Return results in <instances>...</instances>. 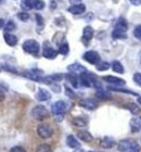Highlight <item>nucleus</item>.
Instances as JSON below:
<instances>
[{
	"label": "nucleus",
	"instance_id": "nucleus-1",
	"mask_svg": "<svg viewBox=\"0 0 141 152\" xmlns=\"http://www.w3.org/2000/svg\"><path fill=\"white\" fill-rule=\"evenodd\" d=\"M127 28H128L127 22L124 19H119L117 24H116V27L112 33V37L114 39H124L127 37V35H126Z\"/></svg>",
	"mask_w": 141,
	"mask_h": 152
},
{
	"label": "nucleus",
	"instance_id": "nucleus-2",
	"mask_svg": "<svg viewBox=\"0 0 141 152\" xmlns=\"http://www.w3.org/2000/svg\"><path fill=\"white\" fill-rule=\"evenodd\" d=\"M117 148H118V150L121 152H139L140 151V148H139V146L137 145V142H135V141L132 139L122 140V141L118 143Z\"/></svg>",
	"mask_w": 141,
	"mask_h": 152
},
{
	"label": "nucleus",
	"instance_id": "nucleus-3",
	"mask_svg": "<svg viewBox=\"0 0 141 152\" xmlns=\"http://www.w3.org/2000/svg\"><path fill=\"white\" fill-rule=\"evenodd\" d=\"M22 48L26 53L33 54V56H37L39 53V50H40V46L38 44V41H36L35 39H27V40H25L23 42Z\"/></svg>",
	"mask_w": 141,
	"mask_h": 152
},
{
	"label": "nucleus",
	"instance_id": "nucleus-4",
	"mask_svg": "<svg viewBox=\"0 0 141 152\" xmlns=\"http://www.w3.org/2000/svg\"><path fill=\"white\" fill-rule=\"evenodd\" d=\"M66 110V103L62 100L60 101H56L52 108H51V111H52V114L56 117V120L61 122L63 120V116H64V113H65Z\"/></svg>",
	"mask_w": 141,
	"mask_h": 152
},
{
	"label": "nucleus",
	"instance_id": "nucleus-5",
	"mask_svg": "<svg viewBox=\"0 0 141 152\" xmlns=\"http://www.w3.org/2000/svg\"><path fill=\"white\" fill-rule=\"evenodd\" d=\"M31 116L36 121H44L49 116V112L44 105H36L33 110H31Z\"/></svg>",
	"mask_w": 141,
	"mask_h": 152
},
{
	"label": "nucleus",
	"instance_id": "nucleus-6",
	"mask_svg": "<svg viewBox=\"0 0 141 152\" xmlns=\"http://www.w3.org/2000/svg\"><path fill=\"white\" fill-rule=\"evenodd\" d=\"M37 134L38 136L42 138V139H48L51 138L53 135V129L49 124H40L37 126Z\"/></svg>",
	"mask_w": 141,
	"mask_h": 152
},
{
	"label": "nucleus",
	"instance_id": "nucleus-7",
	"mask_svg": "<svg viewBox=\"0 0 141 152\" xmlns=\"http://www.w3.org/2000/svg\"><path fill=\"white\" fill-rule=\"evenodd\" d=\"M45 2L42 0H24L22 3V8L25 10L36 9V10H42L45 8Z\"/></svg>",
	"mask_w": 141,
	"mask_h": 152
},
{
	"label": "nucleus",
	"instance_id": "nucleus-8",
	"mask_svg": "<svg viewBox=\"0 0 141 152\" xmlns=\"http://www.w3.org/2000/svg\"><path fill=\"white\" fill-rule=\"evenodd\" d=\"M83 58H84L85 61H87L88 63L94 64V65H97L101 61L100 54L98 53L97 51H94V50H89L87 52H85Z\"/></svg>",
	"mask_w": 141,
	"mask_h": 152
},
{
	"label": "nucleus",
	"instance_id": "nucleus-9",
	"mask_svg": "<svg viewBox=\"0 0 141 152\" xmlns=\"http://www.w3.org/2000/svg\"><path fill=\"white\" fill-rule=\"evenodd\" d=\"M79 105L83 107L84 109H87V110H96L98 108V102L94 100V99H91V98H86V99H83L80 100L79 102Z\"/></svg>",
	"mask_w": 141,
	"mask_h": 152
},
{
	"label": "nucleus",
	"instance_id": "nucleus-10",
	"mask_svg": "<svg viewBox=\"0 0 141 152\" xmlns=\"http://www.w3.org/2000/svg\"><path fill=\"white\" fill-rule=\"evenodd\" d=\"M59 53V51H56V49H53L52 47L50 46H48L47 42H45V46H44V50H42V56H44L46 59H54V58L58 56Z\"/></svg>",
	"mask_w": 141,
	"mask_h": 152
},
{
	"label": "nucleus",
	"instance_id": "nucleus-11",
	"mask_svg": "<svg viewBox=\"0 0 141 152\" xmlns=\"http://www.w3.org/2000/svg\"><path fill=\"white\" fill-rule=\"evenodd\" d=\"M94 37V28L91 26H86L84 29H83V42L85 45H88L89 41L92 39Z\"/></svg>",
	"mask_w": 141,
	"mask_h": 152
},
{
	"label": "nucleus",
	"instance_id": "nucleus-12",
	"mask_svg": "<svg viewBox=\"0 0 141 152\" xmlns=\"http://www.w3.org/2000/svg\"><path fill=\"white\" fill-rule=\"evenodd\" d=\"M129 126L132 128V133H139L141 130V116L136 115L130 120V123H129Z\"/></svg>",
	"mask_w": 141,
	"mask_h": 152
},
{
	"label": "nucleus",
	"instance_id": "nucleus-13",
	"mask_svg": "<svg viewBox=\"0 0 141 152\" xmlns=\"http://www.w3.org/2000/svg\"><path fill=\"white\" fill-rule=\"evenodd\" d=\"M103 80H105L107 83H109L110 85H115V86H124L126 84V82L124 79L118 78L116 76H112V75H107L104 76Z\"/></svg>",
	"mask_w": 141,
	"mask_h": 152
},
{
	"label": "nucleus",
	"instance_id": "nucleus-14",
	"mask_svg": "<svg viewBox=\"0 0 141 152\" xmlns=\"http://www.w3.org/2000/svg\"><path fill=\"white\" fill-rule=\"evenodd\" d=\"M86 11V6L83 4V3H78V4H73L72 7L69 8V12L74 14V15H78V14H82Z\"/></svg>",
	"mask_w": 141,
	"mask_h": 152
},
{
	"label": "nucleus",
	"instance_id": "nucleus-15",
	"mask_svg": "<svg viewBox=\"0 0 141 152\" xmlns=\"http://www.w3.org/2000/svg\"><path fill=\"white\" fill-rule=\"evenodd\" d=\"M50 98H51V95L47 89H44V88L38 89L37 94H36V99H37L38 101H46V100H49Z\"/></svg>",
	"mask_w": 141,
	"mask_h": 152
},
{
	"label": "nucleus",
	"instance_id": "nucleus-16",
	"mask_svg": "<svg viewBox=\"0 0 141 152\" xmlns=\"http://www.w3.org/2000/svg\"><path fill=\"white\" fill-rule=\"evenodd\" d=\"M115 140L111 138V137H103L102 139L100 140V146L104 149H111L115 146Z\"/></svg>",
	"mask_w": 141,
	"mask_h": 152
},
{
	"label": "nucleus",
	"instance_id": "nucleus-17",
	"mask_svg": "<svg viewBox=\"0 0 141 152\" xmlns=\"http://www.w3.org/2000/svg\"><path fill=\"white\" fill-rule=\"evenodd\" d=\"M3 38H4V41H6L7 45H9L11 47H14L16 44H18V37L13 34H10V33H4L3 35Z\"/></svg>",
	"mask_w": 141,
	"mask_h": 152
},
{
	"label": "nucleus",
	"instance_id": "nucleus-18",
	"mask_svg": "<svg viewBox=\"0 0 141 152\" xmlns=\"http://www.w3.org/2000/svg\"><path fill=\"white\" fill-rule=\"evenodd\" d=\"M66 145H67L69 148H72V149H78L79 147H80L78 140L76 139L74 136H72V135H69V136H67V138H66Z\"/></svg>",
	"mask_w": 141,
	"mask_h": 152
},
{
	"label": "nucleus",
	"instance_id": "nucleus-19",
	"mask_svg": "<svg viewBox=\"0 0 141 152\" xmlns=\"http://www.w3.org/2000/svg\"><path fill=\"white\" fill-rule=\"evenodd\" d=\"M69 71H71V72L74 74H82L86 72V69H85V66H83L82 64L74 63L69 66Z\"/></svg>",
	"mask_w": 141,
	"mask_h": 152
},
{
	"label": "nucleus",
	"instance_id": "nucleus-20",
	"mask_svg": "<svg viewBox=\"0 0 141 152\" xmlns=\"http://www.w3.org/2000/svg\"><path fill=\"white\" fill-rule=\"evenodd\" d=\"M77 137L80 140L85 141V142H90L91 140H92L91 134L89 132H87V130H79L78 133H77Z\"/></svg>",
	"mask_w": 141,
	"mask_h": 152
},
{
	"label": "nucleus",
	"instance_id": "nucleus-21",
	"mask_svg": "<svg viewBox=\"0 0 141 152\" xmlns=\"http://www.w3.org/2000/svg\"><path fill=\"white\" fill-rule=\"evenodd\" d=\"M64 77H65L67 80H69V83H71V85L73 86V87H75V88H77L79 85V78L76 76V74L72 73V74H66V75H64Z\"/></svg>",
	"mask_w": 141,
	"mask_h": 152
},
{
	"label": "nucleus",
	"instance_id": "nucleus-22",
	"mask_svg": "<svg viewBox=\"0 0 141 152\" xmlns=\"http://www.w3.org/2000/svg\"><path fill=\"white\" fill-rule=\"evenodd\" d=\"M112 70L115 72V73L123 74L124 73V67H123L122 63L118 62V61H114L112 63Z\"/></svg>",
	"mask_w": 141,
	"mask_h": 152
},
{
	"label": "nucleus",
	"instance_id": "nucleus-23",
	"mask_svg": "<svg viewBox=\"0 0 141 152\" xmlns=\"http://www.w3.org/2000/svg\"><path fill=\"white\" fill-rule=\"evenodd\" d=\"M73 124L77 127H85L87 125V121L84 120L83 117H74L73 118Z\"/></svg>",
	"mask_w": 141,
	"mask_h": 152
},
{
	"label": "nucleus",
	"instance_id": "nucleus-24",
	"mask_svg": "<svg viewBox=\"0 0 141 152\" xmlns=\"http://www.w3.org/2000/svg\"><path fill=\"white\" fill-rule=\"evenodd\" d=\"M35 152H52V149H51V147L49 145H47V143H41V145L37 146Z\"/></svg>",
	"mask_w": 141,
	"mask_h": 152
},
{
	"label": "nucleus",
	"instance_id": "nucleus-25",
	"mask_svg": "<svg viewBox=\"0 0 141 152\" xmlns=\"http://www.w3.org/2000/svg\"><path fill=\"white\" fill-rule=\"evenodd\" d=\"M126 108L128 109L132 114H136V115H138L139 112H140L138 105L136 104V103H134V102H130V103H128V104H126Z\"/></svg>",
	"mask_w": 141,
	"mask_h": 152
},
{
	"label": "nucleus",
	"instance_id": "nucleus-26",
	"mask_svg": "<svg viewBox=\"0 0 141 152\" xmlns=\"http://www.w3.org/2000/svg\"><path fill=\"white\" fill-rule=\"evenodd\" d=\"M69 46L67 42H63V44L60 45L59 47V53L63 54V56H66V54L69 53Z\"/></svg>",
	"mask_w": 141,
	"mask_h": 152
},
{
	"label": "nucleus",
	"instance_id": "nucleus-27",
	"mask_svg": "<svg viewBox=\"0 0 141 152\" xmlns=\"http://www.w3.org/2000/svg\"><path fill=\"white\" fill-rule=\"evenodd\" d=\"M110 69V63H107V62H104V61H100L99 63L97 64V70L98 71H107Z\"/></svg>",
	"mask_w": 141,
	"mask_h": 152
},
{
	"label": "nucleus",
	"instance_id": "nucleus-28",
	"mask_svg": "<svg viewBox=\"0 0 141 152\" xmlns=\"http://www.w3.org/2000/svg\"><path fill=\"white\" fill-rule=\"evenodd\" d=\"M15 23L13 22L12 20H10V21H8L7 22V24L4 25V31H6L7 33H9V32H12V31H14L15 29Z\"/></svg>",
	"mask_w": 141,
	"mask_h": 152
},
{
	"label": "nucleus",
	"instance_id": "nucleus-29",
	"mask_svg": "<svg viewBox=\"0 0 141 152\" xmlns=\"http://www.w3.org/2000/svg\"><path fill=\"white\" fill-rule=\"evenodd\" d=\"M110 90H113V91H118V92H125V94H130V95L137 96L138 94L137 92H134L132 90H128V89H121V88H116V87H109Z\"/></svg>",
	"mask_w": 141,
	"mask_h": 152
},
{
	"label": "nucleus",
	"instance_id": "nucleus-30",
	"mask_svg": "<svg viewBox=\"0 0 141 152\" xmlns=\"http://www.w3.org/2000/svg\"><path fill=\"white\" fill-rule=\"evenodd\" d=\"M134 36L141 41V25H138L135 29H134Z\"/></svg>",
	"mask_w": 141,
	"mask_h": 152
},
{
	"label": "nucleus",
	"instance_id": "nucleus-31",
	"mask_svg": "<svg viewBox=\"0 0 141 152\" xmlns=\"http://www.w3.org/2000/svg\"><path fill=\"white\" fill-rule=\"evenodd\" d=\"M18 18H19L21 21H27L28 19H29V14L28 13H26V12H20L19 14H18Z\"/></svg>",
	"mask_w": 141,
	"mask_h": 152
},
{
	"label": "nucleus",
	"instance_id": "nucleus-32",
	"mask_svg": "<svg viewBox=\"0 0 141 152\" xmlns=\"http://www.w3.org/2000/svg\"><path fill=\"white\" fill-rule=\"evenodd\" d=\"M134 82L141 87V73H136L135 75H134Z\"/></svg>",
	"mask_w": 141,
	"mask_h": 152
},
{
	"label": "nucleus",
	"instance_id": "nucleus-33",
	"mask_svg": "<svg viewBox=\"0 0 141 152\" xmlns=\"http://www.w3.org/2000/svg\"><path fill=\"white\" fill-rule=\"evenodd\" d=\"M36 21H37V24L41 27H44V19L40 14H36Z\"/></svg>",
	"mask_w": 141,
	"mask_h": 152
},
{
	"label": "nucleus",
	"instance_id": "nucleus-34",
	"mask_svg": "<svg viewBox=\"0 0 141 152\" xmlns=\"http://www.w3.org/2000/svg\"><path fill=\"white\" fill-rule=\"evenodd\" d=\"M10 152H27L23 147H20V146H16V147H13L12 149L10 150Z\"/></svg>",
	"mask_w": 141,
	"mask_h": 152
},
{
	"label": "nucleus",
	"instance_id": "nucleus-35",
	"mask_svg": "<svg viewBox=\"0 0 141 152\" xmlns=\"http://www.w3.org/2000/svg\"><path fill=\"white\" fill-rule=\"evenodd\" d=\"M63 76H64V75H61V74H56V75H51L49 78L52 79V80H61V79H63Z\"/></svg>",
	"mask_w": 141,
	"mask_h": 152
},
{
	"label": "nucleus",
	"instance_id": "nucleus-36",
	"mask_svg": "<svg viewBox=\"0 0 141 152\" xmlns=\"http://www.w3.org/2000/svg\"><path fill=\"white\" fill-rule=\"evenodd\" d=\"M97 96L99 97V98H101V99H105V98H107V97H109V96L107 95V92L102 91V90H100V91H98V92H97Z\"/></svg>",
	"mask_w": 141,
	"mask_h": 152
},
{
	"label": "nucleus",
	"instance_id": "nucleus-37",
	"mask_svg": "<svg viewBox=\"0 0 141 152\" xmlns=\"http://www.w3.org/2000/svg\"><path fill=\"white\" fill-rule=\"evenodd\" d=\"M4 98H6V92H4V90L2 89V87L0 86V102L3 101Z\"/></svg>",
	"mask_w": 141,
	"mask_h": 152
},
{
	"label": "nucleus",
	"instance_id": "nucleus-38",
	"mask_svg": "<svg viewBox=\"0 0 141 152\" xmlns=\"http://www.w3.org/2000/svg\"><path fill=\"white\" fill-rule=\"evenodd\" d=\"M132 4H135V6H140L141 4V0H129Z\"/></svg>",
	"mask_w": 141,
	"mask_h": 152
},
{
	"label": "nucleus",
	"instance_id": "nucleus-39",
	"mask_svg": "<svg viewBox=\"0 0 141 152\" xmlns=\"http://www.w3.org/2000/svg\"><path fill=\"white\" fill-rule=\"evenodd\" d=\"M66 92H67V96H69V98H74V97H75V96L73 95V94H74V92H72V91H71V90H69V88H66Z\"/></svg>",
	"mask_w": 141,
	"mask_h": 152
},
{
	"label": "nucleus",
	"instance_id": "nucleus-40",
	"mask_svg": "<svg viewBox=\"0 0 141 152\" xmlns=\"http://www.w3.org/2000/svg\"><path fill=\"white\" fill-rule=\"evenodd\" d=\"M71 1V3H73V4H78V3L82 2V0H69Z\"/></svg>",
	"mask_w": 141,
	"mask_h": 152
},
{
	"label": "nucleus",
	"instance_id": "nucleus-41",
	"mask_svg": "<svg viewBox=\"0 0 141 152\" xmlns=\"http://www.w3.org/2000/svg\"><path fill=\"white\" fill-rule=\"evenodd\" d=\"M3 25H6V24H4V21H3L2 19H0V29L2 28Z\"/></svg>",
	"mask_w": 141,
	"mask_h": 152
},
{
	"label": "nucleus",
	"instance_id": "nucleus-42",
	"mask_svg": "<svg viewBox=\"0 0 141 152\" xmlns=\"http://www.w3.org/2000/svg\"><path fill=\"white\" fill-rule=\"evenodd\" d=\"M137 102L139 103V105H141V97H138V100H137Z\"/></svg>",
	"mask_w": 141,
	"mask_h": 152
},
{
	"label": "nucleus",
	"instance_id": "nucleus-43",
	"mask_svg": "<svg viewBox=\"0 0 141 152\" xmlns=\"http://www.w3.org/2000/svg\"><path fill=\"white\" fill-rule=\"evenodd\" d=\"M4 2V0H0V4H1V3H3Z\"/></svg>",
	"mask_w": 141,
	"mask_h": 152
}]
</instances>
